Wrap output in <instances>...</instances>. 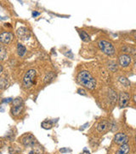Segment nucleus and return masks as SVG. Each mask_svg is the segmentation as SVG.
<instances>
[{
  "mask_svg": "<svg viewBox=\"0 0 136 154\" xmlns=\"http://www.w3.org/2000/svg\"><path fill=\"white\" fill-rule=\"evenodd\" d=\"M78 79L83 86L90 90L95 89L96 87V81L89 71H81L78 75Z\"/></svg>",
  "mask_w": 136,
  "mask_h": 154,
  "instance_id": "nucleus-1",
  "label": "nucleus"
},
{
  "mask_svg": "<svg viewBox=\"0 0 136 154\" xmlns=\"http://www.w3.org/2000/svg\"><path fill=\"white\" fill-rule=\"evenodd\" d=\"M98 45L100 47V49L106 55L108 56H112L115 53V48L114 46L108 41L106 40H101L98 43Z\"/></svg>",
  "mask_w": 136,
  "mask_h": 154,
  "instance_id": "nucleus-2",
  "label": "nucleus"
},
{
  "mask_svg": "<svg viewBox=\"0 0 136 154\" xmlns=\"http://www.w3.org/2000/svg\"><path fill=\"white\" fill-rule=\"evenodd\" d=\"M36 76V70L35 69H30L28 70L24 78H23V85L25 87H31L33 85V81H34V78Z\"/></svg>",
  "mask_w": 136,
  "mask_h": 154,
  "instance_id": "nucleus-3",
  "label": "nucleus"
},
{
  "mask_svg": "<svg viewBox=\"0 0 136 154\" xmlns=\"http://www.w3.org/2000/svg\"><path fill=\"white\" fill-rule=\"evenodd\" d=\"M17 36L21 40H27V39H29L30 36H31V33L26 27H20L17 30Z\"/></svg>",
  "mask_w": 136,
  "mask_h": 154,
  "instance_id": "nucleus-4",
  "label": "nucleus"
},
{
  "mask_svg": "<svg viewBox=\"0 0 136 154\" xmlns=\"http://www.w3.org/2000/svg\"><path fill=\"white\" fill-rule=\"evenodd\" d=\"M130 100V95L128 93H121L119 95L118 103L121 107H126Z\"/></svg>",
  "mask_w": 136,
  "mask_h": 154,
  "instance_id": "nucleus-5",
  "label": "nucleus"
},
{
  "mask_svg": "<svg viewBox=\"0 0 136 154\" xmlns=\"http://www.w3.org/2000/svg\"><path fill=\"white\" fill-rule=\"evenodd\" d=\"M114 141L116 144L118 145H124V144H127L129 141V137L123 133H118L115 135L114 137Z\"/></svg>",
  "mask_w": 136,
  "mask_h": 154,
  "instance_id": "nucleus-6",
  "label": "nucleus"
},
{
  "mask_svg": "<svg viewBox=\"0 0 136 154\" xmlns=\"http://www.w3.org/2000/svg\"><path fill=\"white\" fill-rule=\"evenodd\" d=\"M21 99H17L14 101V107L12 108V114L14 116H18L19 114H20V112L23 110V105L21 104Z\"/></svg>",
  "mask_w": 136,
  "mask_h": 154,
  "instance_id": "nucleus-7",
  "label": "nucleus"
},
{
  "mask_svg": "<svg viewBox=\"0 0 136 154\" xmlns=\"http://www.w3.org/2000/svg\"><path fill=\"white\" fill-rule=\"evenodd\" d=\"M35 142H36V139L32 135H28L22 139V143L26 147H32L35 144Z\"/></svg>",
  "mask_w": 136,
  "mask_h": 154,
  "instance_id": "nucleus-8",
  "label": "nucleus"
},
{
  "mask_svg": "<svg viewBox=\"0 0 136 154\" xmlns=\"http://www.w3.org/2000/svg\"><path fill=\"white\" fill-rule=\"evenodd\" d=\"M131 63V57L130 56L127 55V54H124L121 55L119 57V63L121 66L123 67H127L129 65V63Z\"/></svg>",
  "mask_w": 136,
  "mask_h": 154,
  "instance_id": "nucleus-9",
  "label": "nucleus"
},
{
  "mask_svg": "<svg viewBox=\"0 0 136 154\" xmlns=\"http://www.w3.org/2000/svg\"><path fill=\"white\" fill-rule=\"evenodd\" d=\"M12 38L13 36L9 32H3L0 33V42L3 44H9L11 41Z\"/></svg>",
  "mask_w": 136,
  "mask_h": 154,
  "instance_id": "nucleus-10",
  "label": "nucleus"
},
{
  "mask_svg": "<svg viewBox=\"0 0 136 154\" xmlns=\"http://www.w3.org/2000/svg\"><path fill=\"white\" fill-rule=\"evenodd\" d=\"M109 127V123L107 121H102L101 123H100L98 124V127H97V130L100 132V133H103L105 132Z\"/></svg>",
  "mask_w": 136,
  "mask_h": 154,
  "instance_id": "nucleus-11",
  "label": "nucleus"
},
{
  "mask_svg": "<svg viewBox=\"0 0 136 154\" xmlns=\"http://www.w3.org/2000/svg\"><path fill=\"white\" fill-rule=\"evenodd\" d=\"M130 150V147L128 144H124V145H121L119 150L118 151L117 154H128Z\"/></svg>",
  "mask_w": 136,
  "mask_h": 154,
  "instance_id": "nucleus-12",
  "label": "nucleus"
},
{
  "mask_svg": "<svg viewBox=\"0 0 136 154\" xmlns=\"http://www.w3.org/2000/svg\"><path fill=\"white\" fill-rule=\"evenodd\" d=\"M17 51H18V54H19L20 57H23V56L26 54V47H25L23 45H21L20 43H19V44L17 45Z\"/></svg>",
  "mask_w": 136,
  "mask_h": 154,
  "instance_id": "nucleus-13",
  "label": "nucleus"
},
{
  "mask_svg": "<svg viewBox=\"0 0 136 154\" xmlns=\"http://www.w3.org/2000/svg\"><path fill=\"white\" fill-rule=\"evenodd\" d=\"M79 34H80V37L83 41H84V42L90 41V37L85 31H79Z\"/></svg>",
  "mask_w": 136,
  "mask_h": 154,
  "instance_id": "nucleus-14",
  "label": "nucleus"
},
{
  "mask_svg": "<svg viewBox=\"0 0 136 154\" xmlns=\"http://www.w3.org/2000/svg\"><path fill=\"white\" fill-rule=\"evenodd\" d=\"M6 55H7V51H6L5 47L3 45H0V61L4 60V58L6 57Z\"/></svg>",
  "mask_w": 136,
  "mask_h": 154,
  "instance_id": "nucleus-15",
  "label": "nucleus"
},
{
  "mask_svg": "<svg viewBox=\"0 0 136 154\" xmlns=\"http://www.w3.org/2000/svg\"><path fill=\"white\" fill-rule=\"evenodd\" d=\"M8 81L5 78H1L0 79V89H5L6 87H8Z\"/></svg>",
  "mask_w": 136,
  "mask_h": 154,
  "instance_id": "nucleus-16",
  "label": "nucleus"
},
{
  "mask_svg": "<svg viewBox=\"0 0 136 154\" xmlns=\"http://www.w3.org/2000/svg\"><path fill=\"white\" fill-rule=\"evenodd\" d=\"M41 125H42V127H43V129H50L53 127L52 123L49 122V121H44V122L42 123Z\"/></svg>",
  "mask_w": 136,
  "mask_h": 154,
  "instance_id": "nucleus-17",
  "label": "nucleus"
},
{
  "mask_svg": "<svg viewBox=\"0 0 136 154\" xmlns=\"http://www.w3.org/2000/svg\"><path fill=\"white\" fill-rule=\"evenodd\" d=\"M53 78H54V75L52 74V73H49V75H47V76L45 77V83H49L52 80H53Z\"/></svg>",
  "mask_w": 136,
  "mask_h": 154,
  "instance_id": "nucleus-18",
  "label": "nucleus"
},
{
  "mask_svg": "<svg viewBox=\"0 0 136 154\" xmlns=\"http://www.w3.org/2000/svg\"><path fill=\"white\" fill-rule=\"evenodd\" d=\"M119 81H121V83H123L124 85H125V87H128V86L129 85V81H128L127 78H125V77H120V78H119Z\"/></svg>",
  "mask_w": 136,
  "mask_h": 154,
  "instance_id": "nucleus-19",
  "label": "nucleus"
},
{
  "mask_svg": "<svg viewBox=\"0 0 136 154\" xmlns=\"http://www.w3.org/2000/svg\"><path fill=\"white\" fill-rule=\"evenodd\" d=\"M78 93L79 94H83V95H86V92L83 89H78Z\"/></svg>",
  "mask_w": 136,
  "mask_h": 154,
  "instance_id": "nucleus-20",
  "label": "nucleus"
},
{
  "mask_svg": "<svg viewBox=\"0 0 136 154\" xmlns=\"http://www.w3.org/2000/svg\"><path fill=\"white\" fill-rule=\"evenodd\" d=\"M39 15L38 12H33V13H32V16H34V17L37 16V15Z\"/></svg>",
  "mask_w": 136,
  "mask_h": 154,
  "instance_id": "nucleus-21",
  "label": "nucleus"
},
{
  "mask_svg": "<svg viewBox=\"0 0 136 154\" xmlns=\"http://www.w3.org/2000/svg\"><path fill=\"white\" fill-rule=\"evenodd\" d=\"M81 154H90V153H89V152H87V151H84L83 153H81Z\"/></svg>",
  "mask_w": 136,
  "mask_h": 154,
  "instance_id": "nucleus-22",
  "label": "nucleus"
},
{
  "mask_svg": "<svg viewBox=\"0 0 136 154\" xmlns=\"http://www.w3.org/2000/svg\"><path fill=\"white\" fill-rule=\"evenodd\" d=\"M2 71H3V66L0 64V74L2 73Z\"/></svg>",
  "mask_w": 136,
  "mask_h": 154,
  "instance_id": "nucleus-23",
  "label": "nucleus"
},
{
  "mask_svg": "<svg viewBox=\"0 0 136 154\" xmlns=\"http://www.w3.org/2000/svg\"><path fill=\"white\" fill-rule=\"evenodd\" d=\"M30 154H33V152H30Z\"/></svg>",
  "mask_w": 136,
  "mask_h": 154,
  "instance_id": "nucleus-24",
  "label": "nucleus"
}]
</instances>
